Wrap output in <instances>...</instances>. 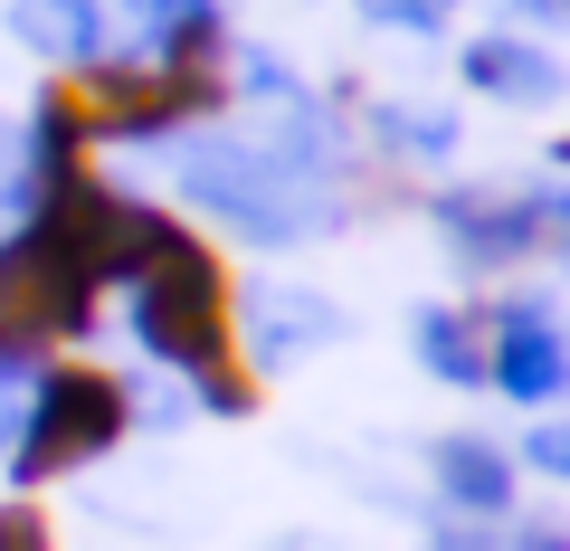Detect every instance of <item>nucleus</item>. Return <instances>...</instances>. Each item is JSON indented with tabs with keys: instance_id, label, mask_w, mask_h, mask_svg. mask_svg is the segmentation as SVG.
Listing matches in <instances>:
<instances>
[{
	"instance_id": "f257e3e1",
	"label": "nucleus",
	"mask_w": 570,
	"mask_h": 551,
	"mask_svg": "<svg viewBox=\"0 0 570 551\" xmlns=\"http://www.w3.org/2000/svg\"><path fill=\"white\" fill-rule=\"evenodd\" d=\"M124 314H134V343L163 371H181L209 419H257L266 409V371L247 352L238 266L181 209H153V238H142L134 276H124Z\"/></svg>"
},
{
	"instance_id": "f03ea898",
	"label": "nucleus",
	"mask_w": 570,
	"mask_h": 551,
	"mask_svg": "<svg viewBox=\"0 0 570 551\" xmlns=\"http://www.w3.org/2000/svg\"><path fill=\"white\" fill-rule=\"evenodd\" d=\"M238 105V48L209 10H190L153 58L58 67L39 86V163H105V144H163Z\"/></svg>"
},
{
	"instance_id": "7ed1b4c3",
	"label": "nucleus",
	"mask_w": 570,
	"mask_h": 551,
	"mask_svg": "<svg viewBox=\"0 0 570 551\" xmlns=\"http://www.w3.org/2000/svg\"><path fill=\"white\" fill-rule=\"evenodd\" d=\"M134 419H142V400H134V381H124L115 362H96V352L48 362L39 381H29V409H20L10 485L39 494V485H58V475H86L96 456H115L124 437H134Z\"/></svg>"
},
{
	"instance_id": "20e7f679",
	"label": "nucleus",
	"mask_w": 570,
	"mask_h": 551,
	"mask_svg": "<svg viewBox=\"0 0 570 551\" xmlns=\"http://www.w3.org/2000/svg\"><path fill=\"white\" fill-rule=\"evenodd\" d=\"M105 305L115 295L86 266H67L39 228H10L0 238V381H39L48 362H67L105 324Z\"/></svg>"
},
{
	"instance_id": "39448f33",
	"label": "nucleus",
	"mask_w": 570,
	"mask_h": 551,
	"mask_svg": "<svg viewBox=\"0 0 570 551\" xmlns=\"http://www.w3.org/2000/svg\"><path fill=\"white\" fill-rule=\"evenodd\" d=\"M438 485L456 494V504H475V513H494L513 494V475H504V456L485 447V437H448L438 447Z\"/></svg>"
},
{
	"instance_id": "423d86ee",
	"label": "nucleus",
	"mask_w": 570,
	"mask_h": 551,
	"mask_svg": "<svg viewBox=\"0 0 570 551\" xmlns=\"http://www.w3.org/2000/svg\"><path fill=\"white\" fill-rule=\"evenodd\" d=\"M0 551H58V523L39 494H0Z\"/></svg>"
},
{
	"instance_id": "0eeeda50",
	"label": "nucleus",
	"mask_w": 570,
	"mask_h": 551,
	"mask_svg": "<svg viewBox=\"0 0 570 551\" xmlns=\"http://www.w3.org/2000/svg\"><path fill=\"white\" fill-rule=\"evenodd\" d=\"M542 466H551V475H570V429H542Z\"/></svg>"
},
{
	"instance_id": "6e6552de",
	"label": "nucleus",
	"mask_w": 570,
	"mask_h": 551,
	"mask_svg": "<svg viewBox=\"0 0 570 551\" xmlns=\"http://www.w3.org/2000/svg\"><path fill=\"white\" fill-rule=\"evenodd\" d=\"M561 163H570V134H561Z\"/></svg>"
},
{
	"instance_id": "1a4fd4ad",
	"label": "nucleus",
	"mask_w": 570,
	"mask_h": 551,
	"mask_svg": "<svg viewBox=\"0 0 570 551\" xmlns=\"http://www.w3.org/2000/svg\"><path fill=\"white\" fill-rule=\"evenodd\" d=\"M561 10H570V0H561Z\"/></svg>"
}]
</instances>
